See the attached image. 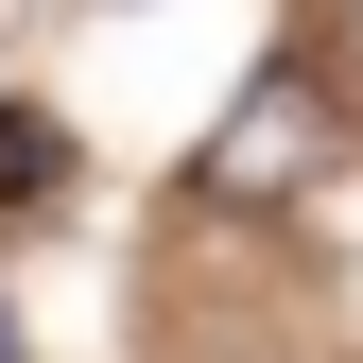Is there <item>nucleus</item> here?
<instances>
[{
    "instance_id": "obj_4",
    "label": "nucleus",
    "mask_w": 363,
    "mask_h": 363,
    "mask_svg": "<svg viewBox=\"0 0 363 363\" xmlns=\"http://www.w3.org/2000/svg\"><path fill=\"white\" fill-rule=\"evenodd\" d=\"M346 52H363V0H346Z\"/></svg>"
},
{
    "instance_id": "obj_3",
    "label": "nucleus",
    "mask_w": 363,
    "mask_h": 363,
    "mask_svg": "<svg viewBox=\"0 0 363 363\" xmlns=\"http://www.w3.org/2000/svg\"><path fill=\"white\" fill-rule=\"evenodd\" d=\"M0 363H18V311H0Z\"/></svg>"
},
{
    "instance_id": "obj_1",
    "label": "nucleus",
    "mask_w": 363,
    "mask_h": 363,
    "mask_svg": "<svg viewBox=\"0 0 363 363\" xmlns=\"http://www.w3.org/2000/svg\"><path fill=\"white\" fill-rule=\"evenodd\" d=\"M311 156H329V86H311V69H259L242 104H225V139L191 156V208H277Z\"/></svg>"
},
{
    "instance_id": "obj_2",
    "label": "nucleus",
    "mask_w": 363,
    "mask_h": 363,
    "mask_svg": "<svg viewBox=\"0 0 363 363\" xmlns=\"http://www.w3.org/2000/svg\"><path fill=\"white\" fill-rule=\"evenodd\" d=\"M52 173H69V139H52V121H0V208H35Z\"/></svg>"
}]
</instances>
